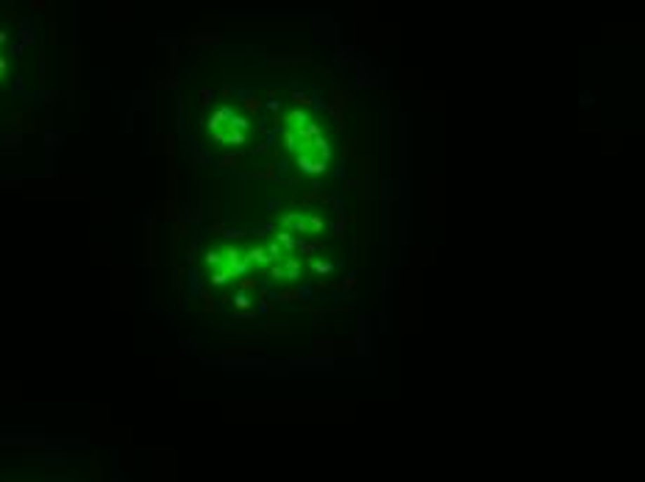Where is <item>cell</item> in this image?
Segmentation results:
<instances>
[{
	"mask_svg": "<svg viewBox=\"0 0 645 482\" xmlns=\"http://www.w3.org/2000/svg\"><path fill=\"white\" fill-rule=\"evenodd\" d=\"M281 226L287 232H295V235H309V237H317L323 229H326V221L320 215H309V212H284L281 215Z\"/></svg>",
	"mask_w": 645,
	"mask_h": 482,
	"instance_id": "6da1fadb",
	"label": "cell"
},
{
	"mask_svg": "<svg viewBox=\"0 0 645 482\" xmlns=\"http://www.w3.org/2000/svg\"><path fill=\"white\" fill-rule=\"evenodd\" d=\"M270 276L273 279H300V262L295 259V256H284L281 262H276L273 265V271H270Z\"/></svg>",
	"mask_w": 645,
	"mask_h": 482,
	"instance_id": "7a4b0ae2",
	"label": "cell"
},
{
	"mask_svg": "<svg viewBox=\"0 0 645 482\" xmlns=\"http://www.w3.org/2000/svg\"><path fill=\"white\" fill-rule=\"evenodd\" d=\"M326 157H320V154H314V151H303V154H298V164L306 170V173H323L326 170Z\"/></svg>",
	"mask_w": 645,
	"mask_h": 482,
	"instance_id": "3957f363",
	"label": "cell"
},
{
	"mask_svg": "<svg viewBox=\"0 0 645 482\" xmlns=\"http://www.w3.org/2000/svg\"><path fill=\"white\" fill-rule=\"evenodd\" d=\"M314 271H320V273L328 271V262H314Z\"/></svg>",
	"mask_w": 645,
	"mask_h": 482,
	"instance_id": "277c9868",
	"label": "cell"
},
{
	"mask_svg": "<svg viewBox=\"0 0 645 482\" xmlns=\"http://www.w3.org/2000/svg\"><path fill=\"white\" fill-rule=\"evenodd\" d=\"M0 42H6V34H0Z\"/></svg>",
	"mask_w": 645,
	"mask_h": 482,
	"instance_id": "5b68a950",
	"label": "cell"
}]
</instances>
